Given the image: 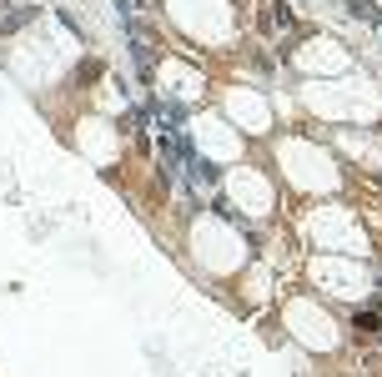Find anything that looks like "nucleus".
I'll list each match as a JSON object with an SVG mask.
<instances>
[{"mask_svg": "<svg viewBox=\"0 0 382 377\" xmlns=\"http://www.w3.org/2000/svg\"><path fill=\"white\" fill-rule=\"evenodd\" d=\"M352 327H357V332H382V312H377V307H357V312H352Z\"/></svg>", "mask_w": 382, "mask_h": 377, "instance_id": "obj_1", "label": "nucleus"}, {"mask_svg": "<svg viewBox=\"0 0 382 377\" xmlns=\"http://www.w3.org/2000/svg\"><path fill=\"white\" fill-rule=\"evenodd\" d=\"M282 26H292V11H287V6H266V21H262V30H282Z\"/></svg>", "mask_w": 382, "mask_h": 377, "instance_id": "obj_2", "label": "nucleus"}, {"mask_svg": "<svg viewBox=\"0 0 382 377\" xmlns=\"http://www.w3.org/2000/svg\"><path fill=\"white\" fill-rule=\"evenodd\" d=\"M342 6H347V11H352L357 21H367V26H382V16H377V11L367 6V0H342Z\"/></svg>", "mask_w": 382, "mask_h": 377, "instance_id": "obj_3", "label": "nucleus"}]
</instances>
